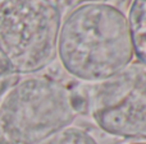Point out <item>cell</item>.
<instances>
[{
    "label": "cell",
    "mask_w": 146,
    "mask_h": 144,
    "mask_svg": "<svg viewBox=\"0 0 146 144\" xmlns=\"http://www.w3.org/2000/svg\"><path fill=\"white\" fill-rule=\"evenodd\" d=\"M19 77L21 75H18V74H15V73H10V74H7V75L0 78V101H1L3 96L5 94V92L19 79Z\"/></svg>",
    "instance_id": "cell-7"
},
{
    "label": "cell",
    "mask_w": 146,
    "mask_h": 144,
    "mask_svg": "<svg viewBox=\"0 0 146 144\" xmlns=\"http://www.w3.org/2000/svg\"><path fill=\"white\" fill-rule=\"evenodd\" d=\"M59 0H0V55L13 73L31 75L58 55Z\"/></svg>",
    "instance_id": "cell-3"
},
{
    "label": "cell",
    "mask_w": 146,
    "mask_h": 144,
    "mask_svg": "<svg viewBox=\"0 0 146 144\" xmlns=\"http://www.w3.org/2000/svg\"><path fill=\"white\" fill-rule=\"evenodd\" d=\"M82 3H85V1H104V0H81Z\"/></svg>",
    "instance_id": "cell-9"
},
{
    "label": "cell",
    "mask_w": 146,
    "mask_h": 144,
    "mask_svg": "<svg viewBox=\"0 0 146 144\" xmlns=\"http://www.w3.org/2000/svg\"><path fill=\"white\" fill-rule=\"evenodd\" d=\"M58 58L69 75L86 83L105 81L133 61L127 17L106 1H85L62 20Z\"/></svg>",
    "instance_id": "cell-1"
},
{
    "label": "cell",
    "mask_w": 146,
    "mask_h": 144,
    "mask_svg": "<svg viewBox=\"0 0 146 144\" xmlns=\"http://www.w3.org/2000/svg\"><path fill=\"white\" fill-rule=\"evenodd\" d=\"M88 114L104 133L146 140V66L132 61L119 73L80 88Z\"/></svg>",
    "instance_id": "cell-4"
},
{
    "label": "cell",
    "mask_w": 146,
    "mask_h": 144,
    "mask_svg": "<svg viewBox=\"0 0 146 144\" xmlns=\"http://www.w3.org/2000/svg\"><path fill=\"white\" fill-rule=\"evenodd\" d=\"M85 114V98L50 75L19 77L0 101V144H37Z\"/></svg>",
    "instance_id": "cell-2"
},
{
    "label": "cell",
    "mask_w": 146,
    "mask_h": 144,
    "mask_svg": "<svg viewBox=\"0 0 146 144\" xmlns=\"http://www.w3.org/2000/svg\"><path fill=\"white\" fill-rule=\"evenodd\" d=\"M10 73H13L12 69L9 68L7 60H5V59L0 55V78H1V77H4V75H7V74H10Z\"/></svg>",
    "instance_id": "cell-8"
},
{
    "label": "cell",
    "mask_w": 146,
    "mask_h": 144,
    "mask_svg": "<svg viewBox=\"0 0 146 144\" xmlns=\"http://www.w3.org/2000/svg\"><path fill=\"white\" fill-rule=\"evenodd\" d=\"M127 20L135 56L139 63L146 66V0H132Z\"/></svg>",
    "instance_id": "cell-5"
},
{
    "label": "cell",
    "mask_w": 146,
    "mask_h": 144,
    "mask_svg": "<svg viewBox=\"0 0 146 144\" xmlns=\"http://www.w3.org/2000/svg\"><path fill=\"white\" fill-rule=\"evenodd\" d=\"M37 144H98V142L82 128L67 126Z\"/></svg>",
    "instance_id": "cell-6"
},
{
    "label": "cell",
    "mask_w": 146,
    "mask_h": 144,
    "mask_svg": "<svg viewBox=\"0 0 146 144\" xmlns=\"http://www.w3.org/2000/svg\"><path fill=\"white\" fill-rule=\"evenodd\" d=\"M133 144H146V142L145 143H133Z\"/></svg>",
    "instance_id": "cell-10"
}]
</instances>
